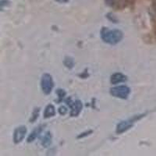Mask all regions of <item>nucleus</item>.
Instances as JSON below:
<instances>
[{
    "instance_id": "obj_9",
    "label": "nucleus",
    "mask_w": 156,
    "mask_h": 156,
    "mask_svg": "<svg viewBox=\"0 0 156 156\" xmlns=\"http://www.w3.org/2000/svg\"><path fill=\"white\" fill-rule=\"evenodd\" d=\"M41 131V126H38V127L36 128L35 129H34L33 132H32V133L29 135L28 137H27V141L28 142L34 141V140L37 138V136H38V135L40 134Z\"/></svg>"
},
{
    "instance_id": "obj_14",
    "label": "nucleus",
    "mask_w": 156,
    "mask_h": 156,
    "mask_svg": "<svg viewBox=\"0 0 156 156\" xmlns=\"http://www.w3.org/2000/svg\"><path fill=\"white\" fill-rule=\"evenodd\" d=\"M105 3L108 5H113L115 2V0H105Z\"/></svg>"
},
{
    "instance_id": "obj_10",
    "label": "nucleus",
    "mask_w": 156,
    "mask_h": 156,
    "mask_svg": "<svg viewBox=\"0 0 156 156\" xmlns=\"http://www.w3.org/2000/svg\"><path fill=\"white\" fill-rule=\"evenodd\" d=\"M51 135L49 132H47L43 136L42 140H41V144L44 147H47L51 144Z\"/></svg>"
},
{
    "instance_id": "obj_13",
    "label": "nucleus",
    "mask_w": 156,
    "mask_h": 156,
    "mask_svg": "<svg viewBox=\"0 0 156 156\" xmlns=\"http://www.w3.org/2000/svg\"><path fill=\"white\" fill-rule=\"evenodd\" d=\"M58 112L62 115H65V114L67 113V108L65 106H61L60 108H58Z\"/></svg>"
},
{
    "instance_id": "obj_6",
    "label": "nucleus",
    "mask_w": 156,
    "mask_h": 156,
    "mask_svg": "<svg viewBox=\"0 0 156 156\" xmlns=\"http://www.w3.org/2000/svg\"><path fill=\"white\" fill-rule=\"evenodd\" d=\"M68 105H69V106H70V115L72 116H76L78 114L81 112L83 105H82L81 101H80L79 100L73 101V102H71L70 104H68Z\"/></svg>"
},
{
    "instance_id": "obj_5",
    "label": "nucleus",
    "mask_w": 156,
    "mask_h": 156,
    "mask_svg": "<svg viewBox=\"0 0 156 156\" xmlns=\"http://www.w3.org/2000/svg\"><path fill=\"white\" fill-rule=\"evenodd\" d=\"M133 122H134L133 119H132V120L129 119V120L122 121V122H120L116 126V133L118 134H120V133L126 132L129 128H131L133 126Z\"/></svg>"
},
{
    "instance_id": "obj_12",
    "label": "nucleus",
    "mask_w": 156,
    "mask_h": 156,
    "mask_svg": "<svg viewBox=\"0 0 156 156\" xmlns=\"http://www.w3.org/2000/svg\"><path fill=\"white\" fill-rule=\"evenodd\" d=\"M39 115V108H36L35 110L33 112V115H32V119H30V122H34V120H36L37 117H38Z\"/></svg>"
},
{
    "instance_id": "obj_8",
    "label": "nucleus",
    "mask_w": 156,
    "mask_h": 156,
    "mask_svg": "<svg viewBox=\"0 0 156 156\" xmlns=\"http://www.w3.org/2000/svg\"><path fill=\"white\" fill-rule=\"evenodd\" d=\"M55 114V108L53 105L49 104L46 106L44 112V118H50V117L54 116Z\"/></svg>"
},
{
    "instance_id": "obj_3",
    "label": "nucleus",
    "mask_w": 156,
    "mask_h": 156,
    "mask_svg": "<svg viewBox=\"0 0 156 156\" xmlns=\"http://www.w3.org/2000/svg\"><path fill=\"white\" fill-rule=\"evenodd\" d=\"M130 93V89L127 86H117L110 89V94L113 97L126 99Z\"/></svg>"
},
{
    "instance_id": "obj_15",
    "label": "nucleus",
    "mask_w": 156,
    "mask_h": 156,
    "mask_svg": "<svg viewBox=\"0 0 156 156\" xmlns=\"http://www.w3.org/2000/svg\"><path fill=\"white\" fill-rule=\"evenodd\" d=\"M57 2H61V3H64V2H67L69 0H56Z\"/></svg>"
},
{
    "instance_id": "obj_11",
    "label": "nucleus",
    "mask_w": 156,
    "mask_h": 156,
    "mask_svg": "<svg viewBox=\"0 0 156 156\" xmlns=\"http://www.w3.org/2000/svg\"><path fill=\"white\" fill-rule=\"evenodd\" d=\"M64 63H65V65L69 68H72L73 66V59L70 58H66Z\"/></svg>"
},
{
    "instance_id": "obj_2",
    "label": "nucleus",
    "mask_w": 156,
    "mask_h": 156,
    "mask_svg": "<svg viewBox=\"0 0 156 156\" xmlns=\"http://www.w3.org/2000/svg\"><path fill=\"white\" fill-rule=\"evenodd\" d=\"M41 87L43 92L45 94H48L51 92L54 87V82L51 75L48 73H44L41 76Z\"/></svg>"
},
{
    "instance_id": "obj_7",
    "label": "nucleus",
    "mask_w": 156,
    "mask_h": 156,
    "mask_svg": "<svg viewBox=\"0 0 156 156\" xmlns=\"http://www.w3.org/2000/svg\"><path fill=\"white\" fill-rule=\"evenodd\" d=\"M126 80V76L121 73H115L111 76V83L112 84H117V83H122Z\"/></svg>"
},
{
    "instance_id": "obj_4",
    "label": "nucleus",
    "mask_w": 156,
    "mask_h": 156,
    "mask_svg": "<svg viewBox=\"0 0 156 156\" xmlns=\"http://www.w3.org/2000/svg\"><path fill=\"white\" fill-rule=\"evenodd\" d=\"M27 133V128L26 126H19L15 129L14 133H13V141L16 144L20 143L23 138L25 137V135Z\"/></svg>"
},
{
    "instance_id": "obj_1",
    "label": "nucleus",
    "mask_w": 156,
    "mask_h": 156,
    "mask_svg": "<svg viewBox=\"0 0 156 156\" xmlns=\"http://www.w3.org/2000/svg\"><path fill=\"white\" fill-rule=\"evenodd\" d=\"M101 37L103 41L109 44H116L120 42L123 34L119 30H110L107 27H103L101 31Z\"/></svg>"
}]
</instances>
